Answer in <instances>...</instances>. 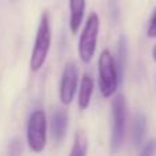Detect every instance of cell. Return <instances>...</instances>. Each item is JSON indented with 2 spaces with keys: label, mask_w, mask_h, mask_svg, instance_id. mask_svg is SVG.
I'll use <instances>...</instances> for the list:
<instances>
[{
  "label": "cell",
  "mask_w": 156,
  "mask_h": 156,
  "mask_svg": "<svg viewBox=\"0 0 156 156\" xmlns=\"http://www.w3.org/2000/svg\"><path fill=\"white\" fill-rule=\"evenodd\" d=\"M115 60L119 71V77L122 78L125 73V66H126V38L123 36L118 41V58H115Z\"/></svg>",
  "instance_id": "12"
},
{
  "label": "cell",
  "mask_w": 156,
  "mask_h": 156,
  "mask_svg": "<svg viewBox=\"0 0 156 156\" xmlns=\"http://www.w3.org/2000/svg\"><path fill=\"white\" fill-rule=\"evenodd\" d=\"M147 36L149 38H156V8L152 12V16L149 19L148 23V29H147Z\"/></svg>",
  "instance_id": "15"
},
{
  "label": "cell",
  "mask_w": 156,
  "mask_h": 156,
  "mask_svg": "<svg viewBox=\"0 0 156 156\" xmlns=\"http://www.w3.org/2000/svg\"><path fill=\"white\" fill-rule=\"evenodd\" d=\"M48 122L43 110H34L29 116L26 127V143L33 154H41L47 147Z\"/></svg>",
  "instance_id": "3"
},
{
  "label": "cell",
  "mask_w": 156,
  "mask_h": 156,
  "mask_svg": "<svg viewBox=\"0 0 156 156\" xmlns=\"http://www.w3.org/2000/svg\"><path fill=\"white\" fill-rule=\"evenodd\" d=\"M145 132H147V118L144 116V114L138 112L134 116L133 121V145L134 147H140L144 141L145 137Z\"/></svg>",
  "instance_id": "10"
},
{
  "label": "cell",
  "mask_w": 156,
  "mask_h": 156,
  "mask_svg": "<svg viewBox=\"0 0 156 156\" xmlns=\"http://www.w3.org/2000/svg\"><path fill=\"white\" fill-rule=\"evenodd\" d=\"M22 151H23V145L19 138H15L8 145V156H21Z\"/></svg>",
  "instance_id": "14"
},
{
  "label": "cell",
  "mask_w": 156,
  "mask_h": 156,
  "mask_svg": "<svg viewBox=\"0 0 156 156\" xmlns=\"http://www.w3.org/2000/svg\"><path fill=\"white\" fill-rule=\"evenodd\" d=\"M88 137H86L85 132L80 130L77 132L76 137H74V143H73V147H71V151L69 156H86L88 154Z\"/></svg>",
  "instance_id": "11"
},
{
  "label": "cell",
  "mask_w": 156,
  "mask_h": 156,
  "mask_svg": "<svg viewBox=\"0 0 156 156\" xmlns=\"http://www.w3.org/2000/svg\"><path fill=\"white\" fill-rule=\"evenodd\" d=\"M78 88V67L76 63L69 62L63 69L59 85V99L62 104L70 105Z\"/></svg>",
  "instance_id": "6"
},
{
  "label": "cell",
  "mask_w": 156,
  "mask_h": 156,
  "mask_svg": "<svg viewBox=\"0 0 156 156\" xmlns=\"http://www.w3.org/2000/svg\"><path fill=\"white\" fill-rule=\"evenodd\" d=\"M51 18H49L48 11H44L40 18V23H38L34 38V45L32 49V56H30V70L33 73L40 71L43 66L45 65V60L49 54V48H51Z\"/></svg>",
  "instance_id": "1"
},
{
  "label": "cell",
  "mask_w": 156,
  "mask_h": 156,
  "mask_svg": "<svg viewBox=\"0 0 156 156\" xmlns=\"http://www.w3.org/2000/svg\"><path fill=\"white\" fill-rule=\"evenodd\" d=\"M93 90H94L93 78L88 73H85L81 78V85H80V90H78V108L81 111L88 110V107L90 105Z\"/></svg>",
  "instance_id": "9"
},
{
  "label": "cell",
  "mask_w": 156,
  "mask_h": 156,
  "mask_svg": "<svg viewBox=\"0 0 156 156\" xmlns=\"http://www.w3.org/2000/svg\"><path fill=\"white\" fill-rule=\"evenodd\" d=\"M67 126H69V115L65 110H56L54 111L51 116V133H52V138L56 143L65 138L66 132H67Z\"/></svg>",
  "instance_id": "7"
},
{
  "label": "cell",
  "mask_w": 156,
  "mask_h": 156,
  "mask_svg": "<svg viewBox=\"0 0 156 156\" xmlns=\"http://www.w3.org/2000/svg\"><path fill=\"white\" fill-rule=\"evenodd\" d=\"M97 70H99V89L104 99H110L118 90L119 85V71L116 67L115 56L111 54L110 49L101 51L97 62Z\"/></svg>",
  "instance_id": "2"
},
{
  "label": "cell",
  "mask_w": 156,
  "mask_h": 156,
  "mask_svg": "<svg viewBox=\"0 0 156 156\" xmlns=\"http://www.w3.org/2000/svg\"><path fill=\"white\" fill-rule=\"evenodd\" d=\"M155 155H156V138H149L144 144L138 156H155Z\"/></svg>",
  "instance_id": "13"
},
{
  "label": "cell",
  "mask_w": 156,
  "mask_h": 156,
  "mask_svg": "<svg viewBox=\"0 0 156 156\" xmlns=\"http://www.w3.org/2000/svg\"><path fill=\"white\" fill-rule=\"evenodd\" d=\"M112 126H111V151L114 154L121 149L126 132V99L123 94H116L112 100Z\"/></svg>",
  "instance_id": "5"
},
{
  "label": "cell",
  "mask_w": 156,
  "mask_h": 156,
  "mask_svg": "<svg viewBox=\"0 0 156 156\" xmlns=\"http://www.w3.org/2000/svg\"><path fill=\"white\" fill-rule=\"evenodd\" d=\"M100 30V19L96 12H92L86 18V22L82 27L80 40H78V56L81 62L90 63L94 56L97 47V37Z\"/></svg>",
  "instance_id": "4"
},
{
  "label": "cell",
  "mask_w": 156,
  "mask_h": 156,
  "mask_svg": "<svg viewBox=\"0 0 156 156\" xmlns=\"http://www.w3.org/2000/svg\"><path fill=\"white\" fill-rule=\"evenodd\" d=\"M152 58H154V60L156 63V44L154 45V48H152Z\"/></svg>",
  "instance_id": "16"
},
{
  "label": "cell",
  "mask_w": 156,
  "mask_h": 156,
  "mask_svg": "<svg viewBox=\"0 0 156 156\" xmlns=\"http://www.w3.org/2000/svg\"><path fill=\"white\" fill-rule=\"evenodd\" d=\"M69 7H70V18H69V27H70L71 34H77L81 29V25L85 15L86 2L85 0H69Z\"/></svg>",
  "instance_id": "8"
}]
</instances>
